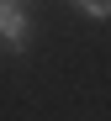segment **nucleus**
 <instances>
[{
  "mask_svg": "<svg viewBox=\"0 0 111 121\" xmlns=\"http://www.w3.org/2000/svg\"><path fill=\"white\" fill-rule=\"evenodd\" d=\"M32 42V21L21 11V0H0V48L5 53H27Z\"/></svg>",
  "mask_w": 111,
  "mask_h": 121,
  "instance_id": "nucleus-1",
  "label": "nucleus"
},
{
  "mask_svg": "<svg viewBox=\"0 0 111 121\" xmlns=\"http://www.w3.org/2000/svg\"><path fill=\"white\" fill-rule=\"evenodd\" d=\"M74 11H85V16H95V21H106V16H111V0H74Z\"/></svg>",
  "mask_w": 111,
  "mask_h": 121,
  "instance_id": "nucleus-2",
  "label": "nucleus"
}]
</instances>
